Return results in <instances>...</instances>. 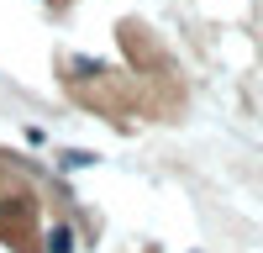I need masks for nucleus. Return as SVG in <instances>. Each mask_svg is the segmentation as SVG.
I'll return each instance as SVG.
<instances>
[{"instance_id": "f257e3e1", "label": "nucleus", "mask_w": 263, "mask_h": 253, "mask_svg": "<svg viewBox=\"0 0 263 253\" xmlns=\"http://www.w3.org/2000/svg\"><path fill=\"white\" fill-rule=\"evenodd\" d=\"M69 248H74V232L69 227H53L48 232V253H69Z\"/></svg>"}, {"instance_id": "f03ea898", "label": "nucleus", "mask_w": 263, "mask_h": 253, "mask_svg": "<svg viewBox=\"0 0 263 253\" xmlns=\"http://www.w3.org/2000/svg\"><path fill=\"white\" fill-rule=\"evenodd\" d=\"M79 164H95V153H63V169H79Z\"/></svg>"}]
</instances>
